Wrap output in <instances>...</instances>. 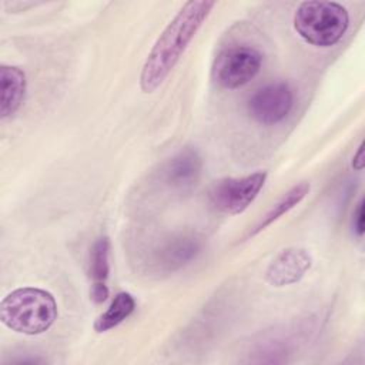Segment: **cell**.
Returning a JSON list of instances; mask_svg holds the SVG:
<instances>
[{
  "mask_svg": "<svg viewBox=\"0 0 365 365\" xmlns=\"http://www.w3.org/2000/svg\"><path fill=\"white\" fill-rule=\"evenodd\" d=\"M262 54L251 46H232L221 51L214 63V80L222 88L234 90L250 83L261 70Z\"/></svg>",
  "mask_w": 365,
  "mask_h": 365,
  "instance_id": "5",
  "label": "cell"
},
{
  "mask_svg": "<svg viewBox=\"0 0 365 365\" xmlns=\"http://www.w3.org/2000/svg\"><path fill=\"white\" fill-rule=\"evenodd\" d=\"M311 184L307 181H301L292 188H289L272 207L271 210L261 218V221L248 232V237H254L262 230H265L268 225H271L274 221H277L279 217L291 211L295 205H298L309 192Z\"/></svg>",
  "mask_w": 365,
  "mask_h": 365,
  "instance_id": "12",
  "label": "cell"
},
{
  "mask_svg": "<svg viewBox=\"0 0 365 365\" xmlns=\"http://www.w3.org/2000/svg\"><path fill=\"white\" fill-rule=\"evenodd\" d=\"M312 265L308 250L289 247L282 250L268 265L265 279L274 287H285L298 282Z\"/></svg>",
  "mask_w": 365,
  "mask_h": 365,
  "instance_id": "7",
  "label": "cell"
},
{
  "mask_svg": "<svg viewBox=\"0 0 365 365\" xmlns=\"http://www.w3.org/2000/svg\"><path fill=\"white\" fill-rule=\"evenodd\" d=\"M202 242L191 234H181L165 242L157 255V265L164 272L177 271L190 264L201 252Z\"/></svg>",
  "mask_w": 365,
  "mask_h": 365,
  "instance_id": "9",
  "label": "cell"
},
{
  "mask_svg": "<svg viewBox=\"0 0 365 365\" xmlns=\"http://www.w3.org/2000/svg\"><path fill=\"white\" fill-rule=\"evenodd\" d=\"M364 201H359L355 211H354V218H352V227L354 231L356 232L358 237H362L364 234Z\"/></svg>",
  "mask_w": 365,
  "mask_h": 365,
  "instance_id": "14",
  "label": "cell"
},
{
  "mask_svg": "<svg viewBox=\"0 0 365 365\" xmlns=\"http://www.w3.org/2000/svg\"><path fill=\"white\" fill-rule=\"evenodd\" d=\"M134 308H135V301L133 295L128 292H118L111 301L110 307L96 319L94 322L96 332H106L117 327L133 314Z\"/></svg>",
  "mask_w": 365,
  "mask_h": 365,
  "instance_id": "13",
  "label": "cell"
},
{
  "mask_svg": "<svg viewBox=\"0 0 365 365\" xmlns=\"http://www.w3.org/2000/svg\"><path fill=\"white\" fill-rule=\"evenodd\" d=\"M27 90L26 74L16 66H0V117H11L23 104Z\"/></svg>",
  "mask_w": 365,
  "mask_h": 365,
  "instance_id": "10",
  "label": "cell"
},
{
  "mask_svg": "<svg viewBox=\"0 0 365 365\" xmlns=\"http://www.w3.org/2000/svg\"><path fill=\"white\" fill-rule=\"evenodd\" d=\"M294 106V94L287 83L275 81L258 88L248 100L251 117L265 125L282 121Z\"/></svg>",
  "mask_w": 365,
  "mask_h": 365,
  "instance_id": "6",
  "label": "cell"
},
{
  "mask_svg": "<svg viewBox=\"0 0 365 365\" xmlns=\"http://www.w3.org/2000/svg\"><path fill=\"white\" fill-rule=\"evenodd\" d=\"M352 168L361 171L364 168V144H359L355 155L352 157Z\"/></svg>",
  "mask_w": 365,
  "mask_h": 365,
  "instance_id": "15",
  "label": "cell"
},
{
  "mask_svg": "<svg viewBox=\"0 0 365 365\" xmlns=\"http://www.w3.org/2000/svg\"><path fill=\"white\" fill-rule=\"evenodd\" d=\"M349 26L346 9L335 1H304L294 14L295 31L309 44L331 47L336 44Z\"/></svg>",
  "mask_w": 365,
  "mask_h": 365,
  "instance_id": "3",
  "label": "cell"
},
{
  "mask_svg": "<svg viewBox=\"0 0 365 365\" xmlns=\"http://www.w3.org/2000/svg\"><path fill=\"white\" fill-rule=\"evenodd\" d=\"M202 171V158L197 148H181L165 165L164 180L175 190H190L197 184Z\"/></svg>",
  "mask_w": 365,
  "mask_h": 365,
  "instance_id": "8",
  "label": "cell"
},
{
  "mask_svg": "<svg viewBox=\"0 0 365 365\" xmlns=\"http://www.w3.org/2000/svg\"><path fill=\"white\" fill-rule=\"evenodd\" d=\"M267 175V171H255L244 177L220 180L210 190V202L224 214H241L257 198L265 184Z\"/></svg>",
  "mask_w": 365,
  "mask_h": 365,
  "instance_id": "4",
  "label": "cell"
},
{
  "mask_svg": "<svg viewBox=\"0 0 365 365\" xmlns=\"http://www.w3.org/2000/svg\"><path fill=\"white\" fill-rule=\"evenodd\" d=\"M214 6L215 1L207 0L187 1L167 24L143 64L140 87L144 93H153L161 86Z\"/></svg>",
  "mask_w": 365,
  "mask_h": 365,
  "instance_id": "1",
  "label": "cell"
},
{
  "mask_svg": "<svg viewBox=\"0 0 365 365\" xmlns=\"http://www.w3.org/2000/svg\"><path fill=\"white\" fill-rule=\"evenodd\" d=\"M56 318V299L48 291L41 288H17L9 292L0 304L1 322L19 334H43L54 324Z\"/></svg>",
  "mask_w": 365,
  "mask_h": 365,
  "instance_id": "2",
  "label": "cell"
},
{
  "mask_svg": "<svg viewBox=\"0 0 365 365\" xmlns=\"http://www.w3.org/2000/svg\"><path fill=\"white\" fill-rule=\"evenodd\" d=\"M110 241L107 237H98L90 252V275H91V298L94 302H104L108 297V272H110Z\"/></svg>",
  "mask_w": 365,
  "mask_h": 365,
  "instance_id": "11",
  "label": "cell"
}]
</instances>
